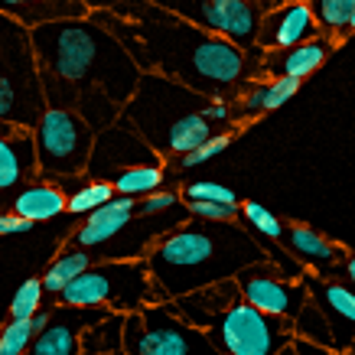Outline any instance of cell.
Instances as JSON below:
<instances>
[{"instance_id":"20","label":"cell","mask_w":355,"mask_h":355,"mask_svg":"<svg viewBox=\"0 0 355 355\" xmlns=\"http://www.w3.org/2000/svg\"><path fill=\"white\" fill-rule=\"evenodd\" d=\"M333 46L336 43H329L326 36H316L310 43H300L293 49H284V53H264L261 55V78H297V82H303L329 59Z\"/></svg>"},{"instance_id":"12","label":"cell","mask_w":355,"mask_h":355,"mask_svg":"<svg viewBox=\"0 0 355 355\" xmlns=\"http://www.w3.org/2000/svg\"><path fill=\"white\" fill-rule=\"evenodd\" d=\"M235 284H238L245 303L258 306V310L268 313V316L291 320V323L303 313V306L310 303V293L303 287V280H287L284 274H277V268H274L270 261L241 270L235 277Z\"/></svg>"},{"instance_id":"24","label":"cell","mask_w":355,"mask_h":355,"mask_svg":"<svg viewBox=\"0 0 355 355\" xmlns=\"http://www.w3.org/2000/svg\"><path fill=\"white\" fill-rule=\"evenodd\" d=\"M92 264H95L92 251H82V248H69V251H62V254H59V258H55L53 264L46 268V274H43L46 293H53V297L65 293L88 268H92Z\"/></svg>"},{"instance_id":"32","label":"cell","mask_w":355,"mask_h":355,"mask_svg":"<svg viewBox=\"0 0 355 355\" xmlns=\"http://www.w3.org/2000/svg\"><path fill=\"white\" fill-rule=\"evenodd\" d=\"M183 189V202H218V205H238L235 193L222 183H212V180H196V183L180 186Z\"/></svg>"},{"instance_id":"19","label":"cell","mask_w":355,"mask_h":355,"mask_svg":"<svg viewBox=\"0 0 355 355\" xmlns=\"http://www.w3.org/2000/svg\"><path fill=\"white\" fill-rule=\"evenodd\" d=\"M241 300V291H238L235 280H222L216 287H205V291H196V293H186L180 300H170V306L176 310L180 320H186L189 326L196 329H212L216 320L222 316L225 310H232L235 303Z\"/></svg>"},{"instance_id":"30","label":"cell","mask_w":355,"mask_h":355,"mask_svg":"<svg viewBox=\"0 0 355 355\" xmlns=\"http://www.w3.org/2000/svg\"><path fill=\"white\" fill-rule=\"evenodd\" d=\"M241 218H245V225L254 232L258 238L264 241H274V245H284V235H287V225H280L277 216L268 212L264 205L258 202H241Z\"/></svg>"},{"instance_id":"43","label":"cell","mask_w":355,"mask_h":355,"mask_svg":"<svg viewBox=\"0 0 355 355\" xmlns=\"http://www.w3.org/2000/svg\"><path fill=\"white\" fill-rule=\"evenodd\" d=\"M108 355H128V352H108Z\"/></svg>"},{"instance_id":"18","label":"cell","mask_w":355,"mask_h":355,"mask_svg":"<svg viewBox=\"0 0 355 355\" xmlns=\"http://www.w3.org/2000/svg\"><path fill=\"white\" fill-rule=\"evenodd\" d=\"M134 218H137V199L114 196L108 205H101L98 212H92V216L82 222V228L72 235V241H76L82 251H101V248H108V241H114Z\"/></svg>"},{"instance_id":"4","label":"cell","mask_w":355,"mask_h":355,"mask_svg":"<svg viewBox=\"0 0 355 355\" xmlns=\"http://www.w3.org/2000/svg\"><path fill=\"white\" fill-rule=\"evenodd\" d=\"M163 160H180L199 150L218 134L238 130V114L228 101L205 98L193 88L170 82L163 76H144L137 92L121 114Z\"/></svg>"},{"instance_id":"44","label":"cell","mask_w":355,"mask_h":355,"mask_svg":"<svg viewBox=\"0 0 355 355\" xmlns=\"http://www.w3.org/2000/svg\"><path fill=\"white\" fill-rule=\"evenodd\" d=\"M352 33H355V17H352Z\"/></svg>"},{"instance_id":"7","label":"cell","mask_w":355,"mask_h":355,"mask_svg":"<svg viewBox=\"0 0 355 355\" xmlns=\"http://www.w3.org/2000/svg\"><path fill=\"white\" fill-rule=\"evenodd\" d=\"M36 137V160H40V180L46 183H65L88 173V160L95 150V130L88 128L76 111L49 108L33 130Z\"/></svg>"},{"instance_id":"29","label":"cell","mask_w":355,"mask_h":355,"mask_svg":"<svg viewBox=\"0 0 355 355\" xmlns=\"http://www.w3.org/2000/svg\"><path fill=\"white\" fill-rule=\"evenodd\" d=\"M293 336L297 339H306L313 345H323V349H333V333H329V323H326V316L320 313L316 303H306L303 313L293 320Z\"/></svg>"},{"instance_id":"37","label":"cell","mask_w":355,"mask_h":355,"mask_svg":"<svg viewBox=\"0 0 355 355\" xmlns=\"http://www.w3.org/2000/svg\"><path fill=\"white\" fill-rule=\"evenodd\" d=\"M280 355H339V352L323 349V345H313V343H306V339H293V343L287 345Z\"/></svg>"},{"instance_id":"11","label":"cell","mask_w":355,"mask_h":355,"mask_svg":"<svg viewBox=\"0 0 355 355\" xmlns=\"http://www.w3.org/2000/svg\"><path fill=\"white\" fill-rule=\"evenodd\" d=\"M137 166H163V157L153 150L128 121H118L111 128L95 134V150L88 160V180L114 183L118 176L137 170Z\"/></svg>"},{"instance_id":"14","label":"cell","mask_w":355,"mask_h":355,"mask_svg":"<svg viewBox=\"0 0 355 355\" xmlns=\"http://www.w3.org/2000/svg\"><path fill=\"white\" fill-rule=\"evenodd\" d=\"M303 287L310 293V303L320 306V313L329 323L333 352H355V287L336 277H320V274H306Z\"/></svg>"},{"instance_id":"34","label":"cell","mask_w":355,"mask_h":355,"mask_svg":"<svg viewBox=\"0 0 355 355\" xmlns=\"http://www.w3.org/2000/svg\"><path fill=\"white\" fill-rule=\"evenodd\" d=\"M232 137H235V130H228V134H218V137H212L209 144H202L199 150H193V153H186V157H180V160H176V166H180V170H189V166H202V163H209L212 157H218V153L225 150L228 144H232Z\"/></svg>"},{"instance_id":"45","label":"cell","mask_w":355,"mask_h":355,"mask_svg":"<svg viewBox=\"0 0 355 355\" xmlns=\"http://www.w3.org/2000/svg\"><path fill=\"white\" fill-rule=\"evenodd\" d=\"M349 355H355V352H349Z\"/></svg>"},{"instance_id":"28","label":"cell","mask_w":355,"mask_h":355,"mask_svg":"<svg viewBox=\"0 0 355 355\" xmlns=\"http://www.w3.org/2000/svg\"><path fill=\"white\" fill-rule=\"evenodd\" d=\"M163 186V166H137V170L124 173L114 180V193L124 199H147V196L160 193Z\"/></svg>"},{"instance_id":"10","label":"cell","mask_w":355,"mask_h":355,"mask_svg":"<svg viewBox=\"0 0 355 355\" xmlns=\"http://www.w3.org/2000/svg\"><path fill=\"white\" fill-rule=\"evenodd\" d=\"M166 10L180 13L189 23L216 33L228 43L241 46L248 53L258 49V33L264 20V7L254 0H153Z\"/></svg>"},{"instance_id":"26","label":"cell","mask_w":355,"mask_h":355,"mask_svg":"<svg viewBox=\"0 0 355 355\" xmlns=\"http://www.w3.org/2000/svg\"><path fill=\"white\" fill-rule=\"evenodd\" d=\"M124 320L121 313H111L101 323H95L82 336V355H108V352H124Z\"/></svg>"},{"instance_id":"25","label":"cell","mask_w":355,"mask_h":355,"mask_svg":"<svg viewBox=\"0 0 355 355\" xmlns=\"http://www.w3.org/2000/svg\"><path fill=\"white\" fill-rule=\"evenodd\" d=\"M310 3L316 26L329 43H339L345 36H352V17H355V0H306Z\"/></svg>"},{"instance_id":"35","label":"cell","mask_w":355,"mask_h":355,"mask_svg":"<svg viewBox=\"0 0 355 355\" xmlns=\"http://www.w3.org/2000/svg\"><path fill=\"white\" fill-rule=\"evenodd\" d=\"M186 212L202 222H238L241 209L238 205H218V202H186Z\"/></svg>"},{"instance_id":"40","label":"cell","mask_w":355,"mask_h":355,"mask_svg":"<svg viewBox=\"0 0 355 355\" xmlns=\"http://www.w3.org/2000/svg\"><path fill=\"white\" fill-rule=\"evenodd\" d=\"M88 7V13H101V10H111V7H118V3H124V0H82Z\"/></svg>"},{"instance_id":"6","label":"cell","mask_w":355,"mask_h":355,"mask_svg":"<svg viewBox=\"0 0 355 355\" xmlns=\"http://www.w3.org/2000/svg\"><path fill=\"white\" fill-rule=\"evenodd\" d=\"M46 111L49 105L30 30L10 17H0V121L36 130Z\"/></svg>"},{"instance_id":"42","label":"cell","mask_w":355,"mask_h":355,"mask_svg":"<svg viewBox=\"0 0 355 355\" xmlns=\"http://www.w3.org/2000/svg\"><path fill=\"white\" fill-rule=\"evenodd\" d=\"M254 3H261V7H264V10H270V0H254Z\"/></svg>"},{"instance_id":"22","label":"cell","mask_w":355,"mask_h":355,"mask_svg":"<svg viewBox=\"0 0 355 355\" xmlns=\"http://www.w3.org/2000/svg\"><path fill=\"white\" fill-rule=\"evenodd\" d=\"M300 92V82L297 78H254L251 85L245 88V95L235 101V108L241 111L245 121H254L268 111H277L280 105H287L293 95ZM241 121V124H245Z\"/></svg>"},{"instance_id":"13","label":"cell","mask_w":355,"mask_h":355,"mask_svg":"<svg viewBox=\"0 0 355 355\" xmlns=\"http://www.w3.org/2000/svg\"><path fill=\"white\" fill-rule=\"evenodd\" d=\"M36 180H40V160L33 130L0 121V216H7L13 209V199Z\"/></svg>"},{"instance_id":"36","label":"cell","mask_w":355,"mask_h":355,"mask_svg":"<svg viewBox=\"0 0 355 355\" xmlns=\"http://www.w3.org/2000/svg\"><path fill=\"white\" fill-rule=\"evenodd\" d=\"M183 196L176 193V189H160V193L147 196V199H140L137 212L140 216H157V212H170V209H176V202H180Z\"/></svg>"},{"instance_id":"31","label":"cell","mask_w":355,"mask_h":355,"mask_svg":"<svg viewBox=\"0 0 355 355\" xmlns=\"http://www.w3.org/2000/svg\"><path fill=\"white\" fill-rule=\"evenodd\" d=\"M43 280L40 277H30L20 284V291L13 293L10 300V320H33L36 313L43 310Z\"/></svg>"},{"instance_id":"39","label":"cell","mask_w":355,"mask_h":355,"mask_svg":"<svg viewBox=\"0 0 355 355\" xmlns=\"http://www.w3.org/2000/svg\"><path fill=\"white\" fill-rule=\"evenodd\" d=\"M336 280H345L349 287H355V254H349V258L343 261V268H339V277Z\"/></svg>"},{"instance_id":"9","label":"cell","mask_w":355,"mask_h":355,"mask_svg":"<svg viewBox=\"0 0 355 355\" xmlns=\"http://www.w3.org/2000/svg\"><path fill=\"white\" fill-rule=\"evenodd\" d=\"M209 339L222 355H280L297 336L291 320L268 316L258 306L238 300L216 320Z\"/></svg>"},{"instance_id":"15","label":"cell","mask_w":355,"mask_h":355,"mask_svg":"<svg viewBox=\"0 0 355 355\" xmlns=\"http://www.w3.org/2000/svg\"><path fill=\"white\" fill-rule=\"evenodd\" d=\"M316 36H323V33L316 26L310 3L297 0V3H284V7H274V10L264 13L258 33V49L261 53H284V49H293L300 43H310Z\"/></svg>"},{"instance_id":"16","label":"cell","mask_w":355,"mask_h":355,"mask_svg":"<svg viewBox=\"0 0 355 355\" xmlns=\"http://www.w3.org/2000/svg\"><path fill=\"white\" fill-rule=\"evenodd\" d=\"M105 316H111V310H78L55 303L49 329L33 339L26 355H82V336Z\"/></svg>"},{"instance_id":"5","label":"cell","mask_w":355,"mask_h":355,"mask_svg":"<svg viewBox=\"0 0 355 355\" xmlns=\"http://www.w3.org/2000/svg\"><path fill=\"white\" fill-rule=\"evenodd\" d=\"M55 303L59 306H78V310H111L121 313V316H130L144 306L170 300L153 284L150 268L144 258H105L95 261L65 293H59Z\"/></svg>"},{"instance_id":"8","label":"cell","mask_w":355,"mask_h":355,"mask_svg":"<svg viewBox=\"0 0 355 355\" xmlns=\"http://www.w3.org/2000/svg\"><path fill=\"white\" fill-rule=\"evenodd\" d=\"M128 355H222L205 329H196L176 316L170 303H153L124 320Z\"/></svg>"},{"instance_id":"1","label":"cell","mask_w":355,"mask_h":355,"mask_svg":"<svg viewBox=\"0 0 355 355\" xmlns=\"http://www.w3.org/2000/svg\"><path fill=\"white\" fill-rule=\"evenodd\" d=\"M130 53L144 76H163L216 101H238L261 78V49L248 53L153 0H124L92 13Z\"/></svg>"},{"instance_id":"38","label":"cell","mask_w":355,"mask_h":355,"mask_svg":"<svg viewBox=\"0 0 355 355\" xmlns=\"http://www.w3.org/2000/svg\"><path fill=\"white\" fill-rule=\"evenodd\" d=\"M30 228H33V222L13 216V212L0 216V235H23V232H30Z\"/></svg>"},{"instance_id":"41","label":"cell","mask_w":355,"mask_h":355,"mask_svg":"<svg viewBox=\"0 0 355 355\" xmlns=\"http://www.w3.org/2000/svg\"><path fill=\"white\" fill-rule=\"evenodd\" d=\"M284 3H297V0H270V10H274V7H284Z\"/></svg>"},{"instance_id":"21","label":"cell","mask_w":355,"mask_h":355,"mask_svg":"<svg viewBox=\"0 0 355 355\" xmlns=\"http://www.w3.org/2000/svg\"><path fill=\"white\" fill-rule=\"evenodd\" d=\"M0 17H10L26 30H36L59 20H85L92 13L82 0H0Z\"/></svg>"},{"instance_id":"23","label":"cell","mask_w":355,"mask_h":355,"mask_svg":"<svg viewBox=\"0 0 355 355\" xmlns=\"http://www.w3.org/2000/svg\"><path fill=\"white\" fill-rule=\"evenodd\" d=\"M13 216L26 218V222H53L55 216L69 212V199L59 189V183H46V180H36L23 189L17 199H13Z\"/></svg>"},{"instance_id":"33","label":"cell","mask_w":355,"mask_h":355,"mask_svg":"<svg viewBox=\"0 0 355 355\" xmlns=\"http://www.w3.org/2000/svg\"><path fill=\"white\" fill-rule=\"evenodd\" d=\"M33 323L30 320H7L0 329V355H26L33 345Z\"/></svg>"},{"instance_id":"27","label":"cell","mask_w":355,"mask_h":355,"mask_svg":"<svg viewBox=\"0 0 355 355\" xmlns=\"http://www.w3.org/2000/svg\"><path fill=\"white\" fill-rule=\"evenodd\" d=\"M114 196H118L114 183H101V180H88L85 176V183H78L69 196V212L72 216H92L101 205H108Z\"/></svg>"},{"instance_id":"3","label":"cell","mask_w":355,"mask_h":355,"mask_svg":"<svg viewBox=\"0 0 355 355\" xmlns=\"http://www.w3.org/2000/svg\"><path fill=\"white\" fill-rule=\"evenodd\" d=\"M144 261L150 268L153 284L166 293V300H180L186 293L235 280L241 270L264 264L268 251L261 248L258 235L241 222L189 218L157 238L147 248Z\"/></svg>"},{"instance_id":"17","label":"cell","mask_w":355,"mask_h":355,"mask_svg":"<svg viewBox=\"0 0 355 355\" xmlns=\"http://www.w3.org/2000/svg\"><path fill=\"white\" fill-rule=\"evenodd\" d=\"M284 248H287L310 274H320V277H339L343 261L352 254V251H345L339 241L320 235L316 228L303 225V222H287Z\"/></svg>"},{"instance_id":"2","label":"cell","mask_w":355,"mask_h":355,"mask_svg":"<svg viewBox=\"0 0 355 355\" xmlns=\"http://www.w3.org/2000/svg\"><path fill=\"white\" fill-rule=\"evenodd\" d=\"M30 36L46 105L76 111L95 134L118 124L144 78L118 36L92 17L46 23L30 30Z\"/></svg>"}]
</instances>
